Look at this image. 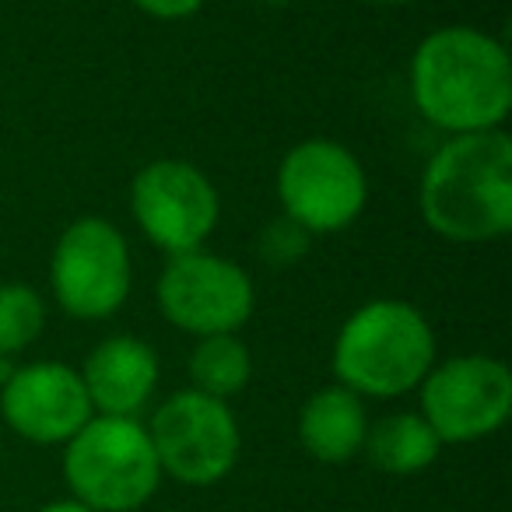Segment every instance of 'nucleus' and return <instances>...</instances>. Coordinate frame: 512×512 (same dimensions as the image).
I'll list each match as a JSON object with an SVG mask.
<instances>
[{"label":"nucleus","instance_id":"1","mask_svg":"<svg viewBox=\"0 0 512 512\" xmlns=\"http://www.w3.org/2000/svg\"><path fill=\"white\" fill-rule=\"evenodd\" d=\"M411 99L449 134L498 130L512 109V64L498 39L467 25L428 32L411 57Z\"/></svg>","mask_w":512,"mask_h":512},{"label":"nucleus","instance_id":"13","mask_svg":"<svg viewBox=\"0 0 512 512\" xmlns=\"http://www.w3.org/2000/svg\"><path fill=\"white\" fill-rule=\"evenodd\" d=\"M369 418L358 393L337 386H323L302 404L299 414V439L309 456L320 463H348L355 453H362Z\"/></svg>","mask_w":512,"mask_h":512},{"label":"nucleus","instance_id":"12","mask_svg":"<svg viewBox=\"0 0 512 512\" xmlns=\"http://www.w3.org/2000/svg\"><path fill=\"white\" fill-rule=\"evenodd\" d=\"M78 376L92 411H102L106 418H134L158 386V355L137 337L116 334L92 348Z\"/></svg>","mask_w":512,"mask_h":512},{"label":"nucleus","instance_id":"17","mask_svg":"<svg viewBox=\"0 0 512 512\" xmlns=\"http://www.w3.org/2000/svg\"><path fill=\"white\" fill-rule=\"evenodd\" d=\"M309 242H313V235H309L299 221L281 214V218H274L271 225L264 228V235H260V253H264L267 264L285 267V264H295V260L306 256Z\"/></svg>","mask_w":512,"mask_h":512},{"label":"nucleus","instance_id":"11","mask_svg":"<svg viewBox=\"0 0 512 512\" xmlns=\"http://www.w3.org/2000/svg\"><path fill=\"white\" fill-rule=\"evenodd\" d=\"M0 411L22 439L57 446L71 442L92 421V400L74 369L36 362L0 383Z\"/></svg>","mask_w":512,"mask_h":512},{"label":"nucleus","instance_id":"18","mask_svg":"<svg viewBox=\"0 0 512 512\" xmlns=\"http://www.w3.org/2000/svg\"><path fill=\"white\" fill-rule=\"evenodd\" d=\"M134 8H141L144 15L158 18V22H179L190 18L204 8V0H134Z\"/></svg>","mask_w":512,"mask_h":512},{"label":"nucleus","instance_id":"8","mask_svg":"<svg viewBox=\"0 0 512 512\" xmlns=\"http://www.w3.org/2000/svg\"><path fill=\"white\" fill-rule=\"evenodd\" d=\"M253 306V278L239 264L204 249L169 256L158 278L162 316L193 337L235 334L253 316Z\"/></svg>","mask_w":512,"mask_h":512},{"label":"nucleus","instance_id":"21","mask_svg":"<svg viewBox=\"0 0 512 512\" xmlns=\"http://www.w3.org/2000/svg\"><path fill=\"white\" fill-rule=\"evenodd\" d=\"M267 4H278V8H281V4H292V0H267Z\"/></svg>","mask_w":512,"mask_h":512},{"label":"nucleus","instance_id":"5","mask_svg":"<svg viewBox=\"0 0 512 512\" xmlns=\"http://www.w3.org/2000/svg\"><path fill=\"white\" fill-rule=\"evenodd\" d=\"M50 285L74 320H109L134 285L123 232L106 218H78L64 228L50 260Z\"/></svg>","mask_w":512,"mask_h":512},{"label":"nucleus","instance_id":"20","mask_svg":"<svg viewBox=\"0 0 512 512\" xmlns=\"http://www.w3.org/2000/svg\"><path fill=\"white\" fill-rule=\"evenodd\" d=\"M362 4H379V8H397V4H411V0H362Z\"/></svg>","mask_w":512,"mask_h":512},{"label":"nucleus","instance_id":"3","mask_svg":"<svg viewBox=\"0 0 512 512\" xmlns=\"http://www.w3.org/2000/svg\"><path fill=\"white\" fill-rule=\"evenodd\" d=\"M435 365L428 320L400 299H376L348 316L334 341V376L358 397H400Z\"/></svg>","mask_w":512,"mask_h":512},{"label":"nucleus","instance_id":"15","mask_svg":"<svg viewBox=\"0 0 512 512\" xmlns=\"http://www.w3.org/2000/svg\"><path fill=\"white\" fill-rule=\"evenodd\" d=\"M249 376H253V358H249V348L235 334H211L197 341V348L190 355L193 390L228 400L239 390H246Z\"/></svg>","mask_w":512,"mask_h":512},{"label":"nucleus","instance_id":"2","mask_svg":"<svg viewBox=\"0 0 512 512\" xmlns=\"http://www.w3.org/2000/svg\"><path fill=\"white\" fill-rule=\"evenodd\" d=\"M421 218L453 242H491L512 228V141L502 127L453 134L425 165Z\"/></svg>","mask_w":512,"mask_h":512},{"label":"nucleus","instance_id":"7","mask_svg":"<svg viewBox=\"0 0 512 512\" xmlns=\"http://www.w3.org/2000/svg\"><path fill=\"white\" fill-rule=\"evenodd\" d=\"M162 474L190 488L221 481L239 460V425L225 400L200 390L172 393L148 428Z\"/></svg>","mask_w":512,"mask_h":512},{"label":"nucleus","instance_id":"14","mask_svg":"<svg viewBox=\"0 0 512 512\" xmlns=\"http://www.w3.org/2000/svg\"><path fill=\"white\" fill-rule=\"evenodd\" d=\"M362 449L386 474H418L435 463L442 442L421 414H386L365 432Z\"/></svg>","mask_w":512,"mask_h":512},{"label":"nucleus","instance_id":"19","mask_svg":"<svg viewBox=\"0 0 512 512\" xmlns=\"http://www.w3.org/2000/svg\"><path fill=\"white\" fill-rule=\"evenodd\" d=\"M39 512H95V509H88V505H81L78 498H71V502H50Z\"/></svg>","mask_w":512,"mask_h":512},{"label":"nucleus","instance_id":"10","mask_svg":"<svg viewBox=\"0 0 512 512\" xmlns=\"http://www.w3.org/2000/svg\"><path fill=\"white\" fill-rule=\"evenodd\" d=\"M130 211L141 232L169 256L193 253L218 225V193L197 165L183 158L148 162L130 183Z\"/></svg>","mask_w":512,"mask_h":512},{"label":"nucleus","instance_id":"9","mask_svg":"<svg viewBox=\"0 0 512 512\" xmlns=\"http://www.w3.org/2000/svg\"><path fill=\"white\" fill-rule=\"evenodd\" d=\"M512 414V372L488 355L432 365L421 379V418L439 442H474L498 432Z\"/></svg>","mask_w":512,"mask_h":512},{"label":"nucleus","instance_id":"6","mask_svg":"<svg viewBox=\"0 0 512 512\" xmlns=\"http://www.w3.org/2000/svg\"><path fill=\"white\" fill-rule=\"evenodd\" d=\"M278 200L309 235L348 228L369 200V179L344 144L309 137L295 144L278 169Z\"/></svg>","mask_w":512,"mask_h":512},{"label":"nucleus","instance_id":"4","mask_svg":"<svg viewBox=\"0 0 512 512\" xmlns=\"http://www.w3.org/2000/svg\"><path fill=\"white\" fill-rule=\"evenodd\" d=\"M74 498L95 512L141 509L162 481L148 428L137 418H92L64 453Z\"/></svg>","mask_w":512,"mask_h":512},{"label":"nucleus","instance_id":"16","mask_svg":"<svg viewBox=\"0 0 512 512\" xmlns=\"http://www.w3.org/2000/svg\"><path fill=\"white\" fill-rule=\"evenodd\" d=\"M46 327V306L29 285H0V358L25 351Z\"/></svg>","mask_w":512,"mask_h":512}]
</instances>
